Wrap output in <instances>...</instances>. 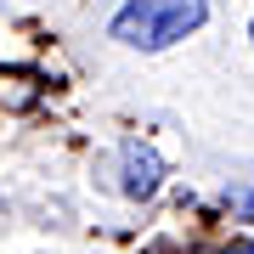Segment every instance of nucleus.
I'll use <instances>...</instances> for the list:
<instances>
[{
    "label": "nucleus",
    "mask_w": 254,
    "mask_h": 254,
    "mask_svg": "<svg viewBox=\"0 0 254 254\" xmlns=\"http://www.w3.org/2000/svg\"><path fill=\"white\" fill-rule=\"evenodd\" d=\"M209 23V0H125L108 23V40L125 51H170Z\"/></svg>",
    "instance_id": "f257e3e1"
},
{
    "label": "nucleus",
    "mask_w": 254,
    "mask_h": 254,
    "mask_svg": "<svg viewBox=\"0 0 254 254\" xmlns=\"http://www.w3.org/2000/svg\"><path fill=\"white\" fill-rule=\"evenodd\" d=\"M249 40H254V17H249Z\"/></svg>",
    "instance_id": "20e7f679"
},
{
    "label": "nucleus",
    "mask_w": 254,
    "mask_h": 254,
    "mask_svg": "<svg viewBox=\"0 0 254 254\" xmlns=\"http://www.w3.org/2000/svg\"><path fill=\"white\" fill-rule=\"evenodd\" d=\"M226 254H254V237H237V243H226Z\"/></svg>",
    "instance_id": "7ed1b4c3"
},
{
    "label": "nucleus",
    "mask_w": 254,
    "mask_h": 254,
    "mask_svg": "<svg viewBox=\"0 0 254 254\" xmlns=\"http://www.w3.org/2000/svg\"><path fill=\"white\" fill-rule=\"evenodd\" d=\"M119 164H125V198L147 203V198L164 187V158H158L147 141H125V147H119Z\"/></svg>",
    "instance_id": "f03ea898"
}]
</instances>
